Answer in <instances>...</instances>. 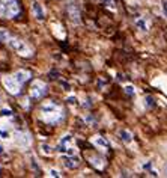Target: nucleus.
Masks as SVG:
<instances>
[{"label": "nucleus", "mask_w": 167, "mask_h": 178, "mask_svg": "<svg viewBox=\"0 0 167 178\" xmlns=\"http://www.w3.org/2000/svg\"><path fill=\"white\" fill-rule=\"evenodd\" d=\"M8 137H11L9 130L5 128V127H0V139H8Z\"/></svg>", "instance_id": "a211bd4d"}, {"label": "nucleus", "mask_w": 167, "mask_h": 178, "mask_svg": "<svg viewBox=\"0 0 167 178\" xmlns=\"http://www.w3.org/2000/svg\"><path fill=\"white\" fill-rule=\"evenodd\" d=\"M135 27H137L140 32H148V23H146L145 18H137V20H135Z\"/></svg>", "instance_id": "2eb2a0df"}, {"label": "nucleus", "mask_w": 167, "mask_h": 178, "mask_svg": "<svg viewBox=\"0 0 167 178\" xmlns=\"http://www.w3.org/2000/svg\"><path fill=\"white\" fill-rule=\"evenodd\" d=\"M145 104L148 107H154V106H155V101H154V98H152L151 95H146V97H145Z\"/></svg>", "instance_id": "aec40b11"}, {"label": "nucleus", "mask_w": 167, "mask_h": 178, "mask_svg": "<svg viewBox=\"0 0 167 178\" xmlns=\"http://www.w3.org/2000/svg\"><path fill=\"white\" fill-rule=\"evenodd\" d=\"M15 142H17V145H20L21 148H29L32 145V137H30L29 133L20 131V133L15 134Z\"/></svg>", "instance_id": "0eeeda50"}, {"label": "nucleus", "mask_w": 167, "mask_h": 178, "mask_svg": "<svg viewBox=\"0 0 167 178\" xmlns=\"http://www.w3.org/2000/svg\"><path fill=\"white\" fill-rule=\"evenodd\" d=\"M125 92L133 97V95H135V89H134V86H131V85H126L125 86Z\"/></svg>", "instance_id": "4be33fe9"}, {"label": "nucleus", "mask_w": 167, "mask_h": 178, "mask_svg": "<svg viewBox=\"0 0 167 178\" xmlns=\"http://www.w3.org/2000/svg\"><path fill=\"white\" fill-rule=\"evenodd\" d=\"M47 91H48V88H47V85H45L42 80H35L33 83L30 85L29 95H30V98H33V100H41V98L47 94Z\"/></svg>", "instance_id": "39448f33"}, {"label": "nucleus", "mask_w": 167, "mask_h": 178, "mask_svg": "<svg viewBox=\"0 0 167 178\" xmlns=\"http://www.w3.org/2000/svg\"><path fill=\"white\" fill-rule=\"evenodd\" d=\"M92 143L95 145V146H98V148H101V150H109V142H107V139H104L102 136H93L92 137Z\"/></svg>", "instance_id": "9b49d317"}, {"label": "nucleus", "mask_w": 167, "mask_h": 178, "mask_svg": "<svg viewBox=\"0 0 167 178\" xmlns=\"http://www.w3.org/2000/svg\"><path fill=\"white\" fill-rule=\"evenodd\" d=\"M66 101H68V103H69V104H71V106H75V104H77V98H75L74 95H71V97H68V98H66Z\"/></svg>", "instance_id": "b1692460"}, {"label": "nucleus", "mask_w": 167, "mask_h": 178, "mask_svg": "<svg viewBox=\"0 0 167 178\" xmlns=\"http://www.w3.org/2000/svg\"><path fill=\"white\" fill-rule=\"evenodd\" d=\"M151 167H152V163H151V162H146L145 165H143V169H145V171H151Z\"/></svg>", "instance_id": "a878e982"}, {"label": "nucleus", "mask_w": 167, "mask_h": 178, "mask_svg": "<svg viewBox=\"0 0 167 178\" xmlns=\"http://www.w3.org/2000/svg\"><path fill=\"white\" fill-rule=\"evenodd\" d=\"M48 177H56V178H60L62 177V174L57 171V169H50V172H48Z\"/></svg>", "instance_id": "5701e85b"}, {"label": "nucleus", "mask_w": 167, "mask_h": 178, "mask_svg": "<svg viewBox=\"0 0 167 178\" xmlns=\"http://www.w3.org/2000/svg\"><path fill=\"white\" fill-rule=\"evenodd\" d=\"M119 137L122 139V142L125 143H131L133 142V133L128 130H121L119 131Z\"/></svg>", "instance_id": "ddd939ff"}, {"label": "nucleus", "mask_w": 167, "mask_h": 178, "mask_svg": "<svg viewBox=\"0 0 167 178\" xmlns=\"http://www.w3.org/2000/svg\"><path fill=\"white\" fill-rule=\"evenodd\" d=\"M2 82H3V85H5L6 91H8L11 95H18L20 94L23 85L18 83V82L14 79V76H5V77L2 79Z\"/></svg>", "instance_id": "423d86ee"}, {"label": "nucleus", "mask_w": 167, "mask_h": 178, "mask_svg": "<svg viewBox=\"0 0 167 178\" xmlns=\"http://www.w3.org/2000/svg\"><path fill=\"white\" fill-rule=\"evenodd\" d=\"M66 12L69 20L74 24L81 23V9H80V5L75 0H69L66 3Z\"/></svg>", "instance_id": "20e7f679"}, {"label": "nucleus", "mask_w": 167, "mask_h": 178, "mask_svg": "<svg viewBox=\"0 0 167 178\" xmlns=\"http://www.w3.org/2000/svg\"><path fill=\"white\" fill-rule=\"evenodd\" d=\"M8 44H9V47H11L17 54H20L23 58H30V56L33 54V48L29 47L24 41L18 39V38H9Z\"/></svg>", "instance_id": "7ed1b4c3"}, {"label": "nucleus", "mask_w": 167, "mask_h": 178, "mask_svg": "<svg viewBox=\"0 0 167 178\" xmlns=\"http://www.w3.org/2000/svg\"><path fill=\"white\" fill-rule=\"evenodd\" d=\"M161 8H163V12H164V17L167 18V0H161Z\"/></svg>", "instance_id": "393cba45"}, {"label": "nucleus", "mask_w": 167, "mask_h": 178, "mask_svg": "<svg viewBox=\"0 0 167 178\" xmlns=\"http://www.w3.org/2000/svg\"><path fill=\"white\" fill-rule=\"evenodd\" d=\"M80 163H81V160L78 158L77 155H66L65 158H63V166L66 167L68 171H74V169H77L80 166Z\"/></svg>", "instance_id": "6e6552de"}, {"label": "nucleus", "mask_w": 167, "mask_h": 178, "mask_svg": "<svg viewBox=\"0 0 167 178\" xmlns=\"http://www.w3.org/2000/svg\"><path fill=\"white\" fill-rule=\"evenodd\" d=\"M11 33L8 32V29L5 27H0V42H5V41H9Z\"/></svg>", "instance_id": "dca6fc26"}, {"label": "nucleus", "mask_w": 167, "mask_h": 178, "mask_svg": "<svg viewBox=\"0 0 167 178\" xmlns=\"http://www.w3.org/2000/svg\"><path fill=\"white\" fill-rule=\"evenodd\" d=\"M102 3H104L105 8H109V9H111V11L116 9V6H114V0H102Z\"/></svg>", "instance_id": "6ab92c4d"}, {"label": "nucleus", "mask_w": 167, "mask_h": 178, "mask_svg": "<svg viewBox=\"0 0 167 178\" xmlns=\"http://www.w3.org/2000/svg\"><path fill=\"white\" fill-rule=\"evenodd\" d=\"M149 175H152V177H158V172L154 171V169H151V171H149Z\"/></svg>", "instance_id": "bb28decb"}, {"label": "nucleus", "mask_w": 167, "mask_h": 178, "mask_svg": "<svg viewBox=\"0 0 167 178\" xmlns=\"http://www.w3.org/2000/svg\"><path fill=\"white\" fill-rule=\"evenodd\" d=\"M32 14H33V17L38 20V21H44L45 20V11L44 8L36 2V0H33L32 2Z\"/></svg>", "instance_id": "1a4fd4ad"}, {"label": "nucleus", "mask_w": 167, "mask_h": 178, "mask_svg": "<svg viewBox=\"0 0 167 178\" xmlns=\"http://www.w3.org/2000/svg\"><path fill=\"white\" fill-rule=\"evenodd\" d=\"M166 175H167V167H166Z\"/></svg>", "instance_id": "c85d7f7f"}, {"label": "nucleus", "mask_w": 167, "mask_h": 178, "mask_svg": "<svg viewBox=\"0 0 167 178\" xmlns=\"http://www.w3.org/2000/svg\"><path fill=\"white\" fill-rule=\"evenodd\" d=\"M39 116L41 119L47 122V124H57L59 121H62L63 118V110L59 104H56L53 101H48V103H44L41 109H39Z\"/></svg>", "instance_id": "f257e3e1"}, {"label": "nucleus", "mask_w": 167, "mask_h": 178, "mask_svg": "<svg viewBox=\"0 0 167 178\" xmlns=\"http://www.w3.org/2000/svg\"><path fill=\"white\" fill-rule=\"evenodd\" d=\"M54 151H56V148L51 146V145H48V143H42L41 145V153L44 155H51Z\"/></svg>", "instance_id": "4468645a"}, {"label": "nucleus", "mask_w": 167, "mask_h": 178, "mask_svg": "<svg viewBox=\"0 0 167 178\" xmlns=\"http://www.w3.org/2000/svg\"><path fill=\"white\" fill-rule=\"evenodd\" d=\"M5 153V148H3V145H0V155Z\"/></svg>", "instance_id": "cd10ccee"}, {"label": "nucleus", "mask_w": 167, "mask_h": 178, "mask_svg": "<svg viewBox=\"0 0 167 178\" xmlns=\"http://www.w3.org/2000/svg\"><path fill=\"white\" fill-rule=\"evenodd\" d=\"M0 116H2V118H12V116H14V113H12L11 109L3 107V109L0 110Z\"/></svg>", "instance_id": "f3484780"}, {"label": "nucleus", "mask_w": 167, "mask_h": 178, "mask_svg": "<svg viewBox=\"0 0 167 178\" xmlns=\"http://www.w3.org/2000/svg\"><path fill=\"white\" fill-rule=\"evenodd\" d=\"M90 160V165L93 167H96V169H104L105 167V160L102 158V157H98V155H92L89 158Z\"/></svg>", "instance_id": "f8f14e48"}, {"label": "nucleus", "mask_w": 167, "mask_h": 178, "mask_svg": "<svg viewBox=\"0 0 167 178\" xmlns=\"http://www.w3.org/2000/svg\"><path fill=\"white\" fill-rule=\"evenodd\" d=\"M12 76H14V79H15L20 85H23L24 82H27V80L32 77V74L27 71V70H18L17 72H14Z\"/></svg>", "instance_id": "9d476101"}, {"label": "nucleus", "mask_w": 167, "mask_h": 178, "mask_svg": "<svg viewBox=\"0 0 167 178\" xmlns=\"http://www.w3.org/2000/svg\"><path fill=\"white\" fill-rule=\"evenodd\" d=\"M30 166L33 167V171H35V175H39V166L36 165V160H35L33 157H30Z\"/></svg>", "instance_id": "412c9836"}, {"label": "nucleus", "mask_w": 167, "mask_h": 178, "mask_svg": "<svg viewBox=\"0 0 167 178\" xmlns=\"http://www.w3.org/2000/svg\"><path fill=\"white\" fill-rule=\"evenodd\" d=\"M20 12V5L17 0H0V17L14 18Z\"/></svg>", "instance_id": "f03ea898"}]
</instances>
